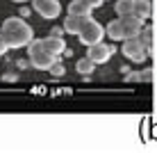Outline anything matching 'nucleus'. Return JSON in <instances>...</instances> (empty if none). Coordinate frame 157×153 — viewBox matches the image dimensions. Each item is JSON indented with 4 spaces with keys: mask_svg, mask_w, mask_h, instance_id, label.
Returning <instances> with one entry per match:
<instances>
[{
    "mask_svg": "<svg viewBox=\"0 0 157 153\" xmlns=\"http://www.w3.org/2000/svg\"><path fill=\"white\" fill-rule=\"evenodd\" d=\"M0 32L5 34V39H7L9 48H25L28 43L34 39V32L28 23H25L23 18H18V16H12V18L2 21V28Z\"/></svg>",
    "mask_w": 157,
    "mask_h": 153,
    "instance_id": "obj_1",
    "label": "nucleus"
},
{
    "mask_svg": "<svg viewBox=\"0 0 157 153\" xmlns=\"http://www.w3.org/2000/svg\"><path fill=\"white\" fill-rule=\"evenodd\" d=\"M141 28H144V21H139L137 16H118L116 21H112L105 28V34L112 41H125L132 37H139Z\"/></svg>",
    "mask_w": 157,
    "mask_h": 153,
    "instance_id": "obj_2",
    "label": "nucleus"
},
{
    "mask_svg": "<svg viewBox=\"0 0 157 153\" xmlns=\"http://www.w3.org/2000/svg\"><path fill=\"white\" fill-rule=\"evenodd\" d=\"M28 57H30V64L39 71H48L55 62H59V55H52L43 48L41 39H32L28 43Z\"/></svg>",
    "mask_w": 157,
    "mask_h": 153,
    "instance_id": "obj_3",
    "label": "nucleus"
},
{
    "mask_svg": "<svg viewBox=\"0 0 157 153\" xmlns=\"http://www.w3.org/2000/svg\"><path fill=\"white\" fill-rule=\"evenodd\" d=\"M78 37H80V41H82L84 46H91V43L102 41V37H105V28H102V25H100L96 18L86 16V21H84L82 30L78 32Z\"/></svg>",
    "mask_w": 157,
    "mask_h": 153,
    "instance_id": "obj_4",
    "label": "nucleus"
},
{
    "mask_svg": "<svg viewBox=\"0 0 157 153\" xmlns=\"http://www.w3.org/2000/svg\"><path fill=\"white\" fill-rule=\"evenodd\" d=\"M121 50H123V55H125L130 62H144V59L148 57V50H150V48L146 46L139 37H132V39H125V41H123Z\"/></svg>",
    "mask_w": 157,
    "mask_h": 153,
    "instance_id": "obj_5",
    "label": "nucleus"
},
{
    "mask_svg": "<svg viewBox=\"0 0 157 153\" xmlns=\"http://www.w3.org/2000/svg\"><path fill=\"white\" fill-rule=\"evenodd\" d=\"M32 7H34V12L41 16V18H57L59 14H62V5H59V0H32Z\"/></svg>",
    "mask_w": 157,
    "mask_h": 153,
    "instance_id": "obj_6",
    "label": "nucleus"
},
{
    "mask_svg": "<svg viewBox=\"0 0 157 153\" xmlns=\"http://www.w3.org/2000/svg\"><path fill=\"white\" fill-rule=\"evenodd\" d=\"M86 55L94 59L96 64H105L107 59L114 55V46H109V43H105V41L91 43V46H89V50H86Z\"/></svg>",
    "mask_w": 157,
    "mask_h": 153,
    "instance_id": "obj_7",
    "label": "nucleus"
},
{
    "mask_svg": "<svg viewBox=\"0 0 157 153\" xmlns=\"http://www.w3.org/2000/svg\"><path fill=\"white\" fill-rule=\"evenodd\" d=\"M41 43H43V48H46L48 53H52V55H62V53L66 50V41H64V39H59L57 34L43 37Z\"/></svg>",
    "mask_w": 157,
    "mask_h": 153,
    "instance_id": "obj_8",
    "label": "nucleus"
},
{
    "mask_svg": "<svg viewBox=\"0 0 157 153\" xmlns=\"http://www.w3.org/2000/svg\"><path fill=\"white\" fill-rule=\"evenodd\" d=\"M86 16H78V14H68L66 21H64V30H66V34H78L80 30H82Z\"/></svg>",
    "mask_w": 157,
    "mask_h": 153,
    "instance_id": "obj_9",
    "label": "nucleus"
},
{
    "mask_svg": "<svg viewBox=\"0 0 157 153\" xmlns=\"http://www.w3.org/2000/svg\"><path fill=\"white\" fill-rule=\"evenodd\" d=\"M150 14H153V7H150L148 0H137V2H134V12H132V16H137L139 21H146Z\"/></svg>",
    "mask_w": 157,
    "mask_h": 153,
    "instance_id": "obj_10",
    "label": "nucleus"
},
{
    "mask_svg": "<svg viewBox=\"0 0 157 153\" xmlns=\"http://www.w3.org/2000/svg\"><path fill=\"white\" fill-rule=\"evenodd\" d=\"M75 69H78L80 75H91V73H94V69H96V62H94L89 55H86V57H82V59H78Z\"/></svg>",
    "mask_w": 157,
    "mask_h": 153,
    "instance_id": "obj_11",
    "label": "nucleus"
},
{
    "mask_svg": "<svg viewBox=\"0 0 157 153\" xmlns=\"http://www.w3.org/2000/svg\"><path fill=\"white\" fill-rule=\"evenodd\" d=\"M68 14H78V16H91V7L84 0H73L68 5Z\"/></svg>",
    "mask_w": 157,
    "mask_h": 153,
    "instance_id": "obj_12",
    "label": "nucleus"
},
{
    "mask_svg": "<svg viewBox=\"0 0 157 153\" xmlns=\"http://www.w3.org/2000/svg\"><path fill=\"white\" fill-rule=\"evenodd\" d=\"M134 2H137V0H116V5H114L116 14H118V16H132Z\"/></svg>",
    "mask_w": 157,
    "mask_h": 153,
    "instance_id": "obj_13",
    "label": "nucleus"
},
{
    "mask_svg": "<svg viewBox=\"0 0 157 153\" xmlns=\"http://www.w3.org/2000/svg\"><path fill=\"white\" fill-rule=\"evenodd\" d=\"M128 80H130V83H139V80H141V83H150V80H153V71L146 69V71H141V73L134 71V73H130Z\"/></svg>",
    "mask_w": 157,
    "mask_h": 153,
    "instance_id": "obj_14",
    "label": "nucleus"
},
{
    "mask_svg": "<svg viewBox=\"0 0 157 153\" xmlns=\"http://www.w3.org/2000/svg\"><path fill=\"white\" fill-rule=\"evenodd\" d=\"M48 73H50V75H55V78H59V75H64V66H62L59 62H55L50 69H48Z\"/></svg>",
    "mask_w": 157,
    "mask_h": 153,
    "instance_id": "obj_15",
    "label": "nucleus"
},
{
    "mask_svg": "<svg viewBox=\"0 0 157 153\" xmlns=\"http://www.w3.org/2000/svg\"><path fill=\"white\" fill-rule=\"evenodd\" d=\"M7 50H9V43H7V39H5V34L0 32V55H5Z\"/></svg>",
    "mask_w": 157,
    "mask_h": 153,
    "instance_id": "obj_16",
    "label": "nucleus"
},
{
    "mask_svg": "<svg viewBox=\"0 0 157 153\" xmlns=\"http://www.w3.org/2000/svg\"><path fill=\"white\" fill-rule=\"evenodd\" d=\"M84 2H86V5H89V7H91V9H96V7H100V5H102V2H105V0H84Z\"/></svg>",
    "mask_w": 157,
    "mask_h": 153,
    "instance_id": "obj_17",
    "label": "nucleus"
},
{
    "mask_svg": "<svg viewBox=\"0 0 157 153\" xmlns=\"http://www.w3.org/2000/svg\"><path fill=\"white\" fill-rule=\"evenodd\" d=\"M12 2H28V0H12Z\"/></svg>",
    "mask_w": 157,
    "mask_h": 153,
    "instance_id": "obj_18",
    "label": "nucleus"
}]
</instances>
